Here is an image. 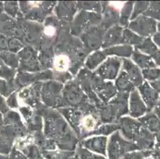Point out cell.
I'll use <instances>...</instances> for the list:
<instances>
[{
    "label": "cell",
    "mask_w": 160,
    "mask_h": 159,
    "mask_svg": "<svg viewBox=\"0 0 160 159\" xmlns=\"http://www.w3.org/2000/svg\"><path fill=\"white\" fill-rule=\"evenodd\" d=\"M100 107L91 103H84L76 107H65L59 112L69 122L80 139L95 135V132L102 125Z\"/></svg>",
    "instance_id": "cell-1"
},
{
    "label": "cell",
    "mask_w": 160,
    "mask_h": 159,
    "mask_svg": "<svg viewBox=\"0 0 160 159\" xmlns=\"http://www.w3.org/2000/svg\"><path fill=\"white\" fill-rule=\"evenodd\" d=\"M38 115L44 117V133L46 138L53 140L61 151L74 152L77 149V137L73 135L69 123L55 111L39 107Z\"/></svg>",
    "instance_id": "cell-2"
},
{
    "label": "cell",
    "mask_w": 160,
    "mask_h": 159,
    "mask_svg": "<svg viewBox=\"0 0 160 159\" xmlns=\"http://www.w3.org/2000/svg\"><path fill=\"white\" fill-rule=\"evenodd\" d=\"M138 151L135 142L123 138L119 131L108 139L107 157L108 159H121L125 154Z\"/></svg>",
    "instance_id": "cell-3"
},
{
    "label": "cell",
    "mask_w": 160,
    "mask_h": 159,
    "mask_svg": "<svg viewBox=\"0 0 160 159\" xmlns=\"http://www.w3.org/2000/svg\"><path fill=\"white\" fill-rule=\"evenodd\" d=\"M19 9L25 17L30 20L42 21L50 14L55 2H20Z\"/></svg>",
    "instance_id": "cell-4"
},
{
    "label": "cell",
    "mask_w": 160,
    "mask_h": 159,
    "mask_svg": "<svg viewBox=\"0 0 160 159\" xmlns=\"http://www.w3.org/2000/svg\"><path fill=\"white\" fill-rule=\"evenodd\" d=\"M88 98L78 81H69L62 89L61 106L78 107L82 103H86Z\"/></svg>",
    "instance_id": "cell-5"
},
{
    "label": "cell",
    "mask_w": 160,
    "mask_h": 159,
    "mask_svg": "<svg viewBox=\"0 0 160 159\" xmlns=\"http://www.w3.org/2000/svg\"><path fill=\"white\" fill-rule=\"evenodd\" d=\"M102 17L96 13H89L81 11L76 16L75 20L72 25V33L73 35L82 34L84 32L97 26L101 22Z\"/></svg>",
    "instance_id": "cell-6"
},
{
    "label": "cell",
    "mask_w": 160,
    "mask_h": 159,
    "mask_svg": "<svg viewBox=\"0 0 160 159\" xmlns=\"http://www.w3.org/2000/svg\"><path fill=\"white\" fill-rule=\"evenodd\" d=\"M63 87L55 81H49L42 86L41 98L49 107H59L62 103V94Z\"/></svg>",
    "instance_id": "cell-7"
},
{
    "label": "cell",
    "mask_w": 160,
    "mask_h": 159,
    "mask_svg": "<svg viewBox=\"0 0 160 159\" xmlns=\"http://www.w3.org/2000/svg\"><path fill=\"white\" fill-rule=\"evenodd\" d=\"M90 84L94 93L97 95L98 99L104 102H108L116 94V87L112 82L105 81L97 77L95 73L90 74Z\"/></svg>",
    "instance_id": "cell-8"
},
{
    "label": "cell",
    "mask_w": 160,
    "mask_h": 159,
    "mask_svg": "<svg viewBox=\"0 0 160 159\" xmlns=\"http://www.w3.org/2000/svg\"><path fill=\"white\" fill-rule=\"evenodd\" d=\"M13 147L22 153L28 159H38L42 157L41 150L36 144L35 138L33 135L18 137L14 140Z\"/></svg>",
    "instance_id": "cell-9"
},
{
    "label": "cell",
    "mask_w": 160,
    "mask_h": 159,
    "mask_svg": "<svg viewBox=\"0 0 160 159\" xmlns=\"http://www.w3.org/2000/svg\"><path fill=\"white\" fill-rule=\"evenodd\" d=\"M20 69L23 71H38L41 68L38 57L33 47H24L18 55Z\"/></svg>",
    "instance_id": "cell-10"
},
{
    "label": "cell",
    "mask_w": 160,
    "mask_h": 159,
    "mask_svg": "<svg viewBox=\"0 0 160 159\" xmlns=\"http://www.w3.org/2000/svg\"><path fill=\"white\" fill-rule=\"evenodd\" d=\"M157 24L155 20L144 15H140L132 20L129 25V28L132 31L137 33L139 36L150 37L156 32Z\"/></svg>",
    "instance_id": "cell-11"
},
{
    "label": "cell",
    "mask_w": 160,
    "mask_h": 159,
    "mask_svg": "<svg viewBox=\"0 0 160 159\" xmlns=\"http://www.w3.org/2000/svg\"><path fill=\"white\" fill-rule=\"evenodd\" d=\"M105 30L106 29H104L102 26L100 27L93 26L81 34V39L88 52L102 46Z\"/></svg>",
    "instance_id": "cell-12"
},
{
    "label": "cell",
    "mask_w": 160,
    "mask_h": 159,
    "mask_svg": "<svg viewBox=\"0 0 160 159\" xmlns=\"http://www.w3.org/2000/svg\"><path fill=\"white\" fill-rule=\"evenodd\" d=\"M120 66L121 60L116 57H111L104 61L94 73L103 80H114L117 77Z\"/></svg>",
    "instance_id": "cell-13"
},
{
    "label": "cell",
    "mask_w": 160,
    "mask_h": 159,
    "mask_svg": "<svg viewBox=\"0 0 160 159\" xmlns=\"http://www.w3.org/2000/svg\"><path fill=\"white\" fill-rule=\"evenodd\" d=\"M107 145L108 138L101 135L85 138L80 144L81 147L86 149L87 151L104 157H107Z\"/></svg>",
    "instance_id": "cell-14"
},
{
    "label": "cell",
    "mask_w": 160,
    "mask_h": 159,
    "mask_svg": "<svg viewBox=\"0 0 160 159\" xmlns=\"http://www.w3.org/2000/svg\"><path fill=\"white\" fill-rule=\"evenodd\" d=\"M119 127L121 131L122 136L134 142V140L139 133L142 126L139 121L136 120L133 118L123 117L120 119Z\"/></svg>",
    "instance_id": "cell-15"
},
{
    "label": "cell",
    "mask_w": 160,
    "mask_h": 159,
    "mask_svg": "<svg viewBox=\"0 0 160 159\" xmlns=\"http://www.w3.org/2000/svg\"><path fill=\"white\" fill-rule=\"evenodd\" d=\"M148 109L142 101L140 95L137 90H133L130 95L129 101V114L132 118L142 117Z\"/></svg>",
    "instance_id": "cell-16"
},
{
    "label": "cell",
    "mask_w": 160,
    "mask_h": 159,
    "mask_svg": "<svg viewBox=\"0 0 160 159\" xmlns=\"http://www.w3.org/2000/svg\"><path fill=\"white\" fill-rule=\"evenodd\" d=\"M139 93L142 101L144 102L145 105L148 107V112L153 109L159 99V94L148 82L142 83L139 86Z\"/></svg>",
    "instance_id": "cell-17"
},
{
    "label": "cell",
    "mask_w": 160,
    "mask_h": 159,
    "mask_svg": "<svg viewBox=\"0 0 160 159\" xmlns=\"http://www.w3.org/2000/svg\"><path fill=\"white\" fill-rule=\"evenodd\" d=\"M134 142L137 147L138 151H149L155 147V136L143 127H142Z\"/></svg>",
    "instance_id": "cell-18"
},
{
    "label": "cell",
    "mask_w": 160,
    "mask_h": 159,
    "mask_svg": "<svg viewBox=\"0 0 160 159\" xmlns=\"http://www.w3.org/2000/svg\"><path fill=\"white\" fill-rule=\"evenodd\" d=\"M123 70L126 72L130 81L134 86L139 87L142 84V76L139 67L136 65L132 61L128 59L123 60Z\"/></svg>",
    "instance_id": "cell-19"
},
{
    "label": "cell",
    "mask_w": 160,
    "mask_h": 159,
    "mask_svg": "<svg viewBox=\"0 0 160 159\" xmlns=\"http://www.w3.org/2000/svg\"><path fill=\"white\" fill-rule=\"evenodd\" d=\"M136 49L149 54L152 60L155 61V63L160 66V49L150 37L142 41L140 45L136 46Z\"/></svg>",
    "instance_id": "cell-20"
},
{
    "label": "cell",
    "mask_w": 160,
    "mask_h": 159,
    "mask_svg": "<svg viewBox=\"0 0 160 159\" xmlns=\"http://www.w3.org/2000/svg\"><path fill=\"white\" fill-rule=\"evenodd\" d=\"M77 8H78V6L76 5L75 2H59L56 10H55L57 17L60 19L65 20V21H70L73 14H75Z\"/></svg>",
    "instance_id": "cell-21"
},
{
    "label": "cell",
    "mask_w": 160,
    "mask_h": 159,
    "mask_svg": "<svg viewBox=\"0 0 160 159\" xmlns=\"http://www.w3.org/2000/svg\"><path fill=\"white\" fill-rule=\"evenodd\" d=\"M139 121L142 126L155 135L160 129V119L155 116L154 112H149L146 116L139 118Z\"/></svg>",
    "instance_id": "cell-22"
},
{
    "label": "cell",
    "mask_w": 160,
    "mask_h": 159,
    "mask_svg": "<svg viewBox=\"0 0 160 159\" xmlns=\"http://www.w3.org/2000/svg\"><path fill=\"white\" fill-rule=\"evenodd\" d=\"M122 42V28L120 26H115L109 29L103 40L102 47L107 48L112 45Z\"/></svg>",
    "instance_id": "cell-23"
},
{
    "label": "cell",
    "mask_w": 160,
    "mask_h": 159,
    "mask_svg": "<svg viewBox=\"0 0 160 159\" xmlns=\"http://www.w3.org/2000/svg\"><path fill=\"white\" fill-rule=\"evenodd\" d=\"M121 159H160V148L149 151H135L125 154Z\"/></svg>",
    "instance_id": "cell-24"
},
{
    "label": "cell",
    "mask_w": 160,
    "mask_h": 159,
    "mask_svg": "<svg viewBox=\"0 0 160 159\" xmlns=\"http://www.w3.org/2000/svg\"><path fill=\"white\" fill-rule=\"evenodd\" d=\"M132 59L134 62H136L139 68L147 69V68H156V65L153 61L152 58L147 54H143L142 52L136 49L132 52Z\"/></svg>",
    "instance_id": "cell-25"
},
{
    "label": "cell",
    "mask_w": 160,
    "mask_h": 159,
    "mask_svg": "<svg viewBox=\"0 0 160 159\" xmlns=\"http://www.w3.org/2000/svg\"><path fill=\"white\" fill-rule=\"evenodd\" d=\"M116 89L120 91V92L128 93L129 92H132L135 90V86L130 81L128 76L125 71L122 70L120 75L117 77L115 84Z\"/></svg>",
    "instance_id": "cell-26"
},
{
    "label": "cell",
    "mask_w": 160,
    "mask_h": 159,
    "mask_svg": "<svg viewBox=\"0 0 160 159\" xmlns=\"http://www.w3.org/2000/svg\"><path fill=\"white\" fill-rule=\"evenodd\" d=\"M104 52L106 56H111V55H117L122 57H130L132 54L133 49L130 46H115V47L106 48L104 49Z\"/></svg>",
    "instance_id": "cell-27"
},
{
    "label": "cell",
    "mask_w": 160,
    "mask_h": 159,
    "mask_svg": "<svg viewBox=\"0 0 160 159\" xmlns=\"http://www.w3.org/2000/svg\"><path fill=\"white\" fill-rule=\"evenodd\" d=\"M106 55L104 52V51H97V52L92 53L89 55L85 63V66L88 68V69H94L98 65H101L104 62V60L106 58Z\"/></svg>",
    "instance_id": "cell-28"
},
{
    "label": "cell",
    "mask_w": 160,
    "mask_h": 159,
    "mask_svg": "<svg viewBox=\"0 0 160 159\" xmlns=\"http://www.w3.org/2000/svg\"><path fill=\"white\" fill-rule=\"evenodd\" d=\"M75 152L64 151L61 150L55 151H42V156L45 159H69L75 154Z\"/></svg>",
    "instance_id": "cell-29"
},
{
    "label": "cell",
    "mask_w": 160,
    "mask_h": 159,
    "mask_svg": "<svg viewBox=\"0 0 160 159\" xmlns=\"http://www.w3.org/2000/svg\"><path fill=\"white\" fill-rule=\"evenodd\" d=\"M0 59L3 61L5 65L13 69L19 66V61H18V56H16L14 52H9V51L0 52Z\"/></svg>",
    "instance_id": "cell-30"
},
{
    "label": "cell",
    "mask_w": 160,
    "mask_h": 159,
    "mask_svg": "<svg viewBox=\"0 0 160 159\" xmlns=\"http://www.w3.org/2000/svg\"><path fill=\"white\" fill-rule=\"evenodd\" d=\"M142 41L143 39L142 37L134 33L132 30H128V29L123 30V33H122V42L123 43L133 44V45L139 46L142 43Z\"/></svg>",
    "instance_id": "cell-31"
},
{
    "label": "cell",
    "mask_w": 160,
    "mask_h": 159,
    "mask_svg": "<svg viewBox=\"0 0 160 159\" xmlns=\"http://www.w3.org/2000/svg\"><path fill=\"white\" fill-rule=\"evenodd\" d=\"M143 15L154 20H160V2H149L148 9Z\"/></svg>",
    "instance_id": "cell-32"
},
{
    "label": "cell",
    "mask_w": 160,
    "mask_h": 159,
    "mask_svg": "<svg viewBox=\"0 0 160 159\" xmlns=\"http://www.w3.org/2000/svg\"><path fill=\"white\" fill-rule=\"evenodd\" d=\"M16 88L14 81H6L4 79L0 78V95L4 97L11 96Z\"/></svg>",
    "instance_id": "cell-33"
},
{
    "label": "cell",
    "mask_w": 160,
    "mask_h": 159,
    "mask_svg": "<svg viewBox=\"0 0 160 159\" xmlns=\"http://www.w3.org/2000/svg\"><path fill=\"white\" fill-rule=\"evenodd\" d=\"M15 74V70L7 66L4 64L3 61L0 59V78L4 79L8 81H14Z\"/></svg>",
    "instance_id": "cell-34"
},
{
    "label": "cell",
    "mask_w": 160,
    "mask_h": 159,
    "mask_svg": "<svg viewBox=\"0 0 160 159\" xmlns=\"http://www.w3.org/2000/svg\"><path fill=\"white\" fill-rule=\"evenodd\" d=\"M3 122L5 125H21L22 124L19 114L14 111H8L4 114Z\"/></svg>",
    "instance_id": "cell-35"
},
{
    "label": "cell",
    "mask_w": 160,
    "mask_h": 159,
    "mask_svg": "<svg viewBox=\"0 0 160 159\" xmlns=\"http://www.w3.org/2000/svg\"><path fill=\"white\" fill-rule=\"evenodd\" d=\"M76 150H77L76 154H78L80 159H108L104 156L90 152V151H87L86 149L81 147L80 145L77 147Z\"/></svg>",
    "instance_id": "cell-36"
},
{
    "label": "cell",
    "mask_w": 160,
    "mask_h": 159,
    "mask_svg": "<svg viewBox=\"0 0 160 159\" xmlns=\"http://www.w3.org/2000/svg\"><path fill=\"white\" fill-rule=\"evenodd\" d=\"M134 3L132 2H125L123 9L120 11V23L121 26H126L128 24V21L132 14V11L133 10Z\"/></svg>",
    "instance_id": "cell-37"
},
{
    "label": "cell",
    "mask_w": 160,
    "mask_h": 159,
    "mask_svg": "<svg viewBox=\"0 0 160 159\" xmlns=\"http://www.w3.org/2000/svg\"><path fill=\"white\" fill-rule=\"evenodd\" d=\"M142 78L153 82L160 77V68H151L143 69L142 72Z\"/></svg>",
    "instance_id": "cell-38"
},
{
    "label": "cell",
    "mask_w": 160,
    "mask_h": 159,
    "mask_svg": "<svg viewBox=\"0 0 160 159\" xmlns=\"http://www.w3.org/2000/svg\"><path fill=\"white\" fill-rule=\"evenodd\" d=\"M3 10L9 17H15L19 12V6L16 2H6L3 4Z\"/></svg>",
    "instance_id": "cell-39"
},
{
    "label": "cell",
    "mask_w": 160,
    "mask_h": 159,
    "mask_svg": "<svg viewBox=\"0 0 160 159\" xmlns=\"http://www.w3.org/2000/svg\"><path fill=\"white\" fill-rule=\"evenodd\" d=\"M23 43L22 41L15 37H8L7 41V51L11 52H16L22 48Z\"/></svg>",
    "instance_id": "cell-40"
},
{
    "label": "cell",
    "mask_w": 160,
    "mask_h": 159,
    "mask_svg": "<svg viewBox=\"0 0 160 159\" xmlns=\"http://www.w3.org/2000/svg\"><path fill=\"white\" fill-rule=\"evenodd\" d=\"M148 5H149V2H137L135 4V7H134V11L132 13V19L134 20L135 18H136L137 17H139V15L142 13L144 14L145 11H147L148 9Z\"/></svg>",
    "instance_id": "cell-41"
},
{
    "label": "cell",
    "mask_w": 160,
    "mask_h": 159,
    "mask_svg": "<svg viewBox=\"0 0 160 159\" xmlns=\"http://www.w3.org/2000/svg\"><path fill=\"white\" fill-rule=\"evenodd\" d=\"M14 144L6 139L0 135V154L8 155L10 154Z\"/></svg>",
    "instance_id": "cell-42"
},
{
    "label": "cell",
    "mask_w": 160,
    "mask_h": 159,
    "mask_svg": "<svg viewBox=\"0 0 160 159\" xmlns=\"http://www.w3.org/2000/svg\"><path fill=\"white\" fill-rule=\"evenodd\" d=\"M78 7L85 11H97L101 10V4L99 2H78Z\"/></svg>",
    "instance_id": "cell-43"
},
{
    "label": "cell",
    "mask_w": 160,
    "mask_h": 159,
    "mask_svg": "<svg viewBox=\"0 0 160 159\" xmlns=\"http://www.w3.org/2000/svg\"><path fill=\"white\" fill-rule=\"evenodd\" d=\"M7 104V107H11V108H17L18 107L19 104H18V97H17V92H14L8 96L7 100H6Z\"/></svg>",
    "instance_id": "cell-44"
},
{
    "label": "cell",
    "mask_w": 160,
    "mask_h": 159,
    "mask_svg": "<svg viewBox=\"0 0 160 159\" xmlns=\"http://www.w3.org/2000/svg\"><path fill=\"white\" fill-rule=\"evenodd\" d=\"M9 159H28L24 154L19 151H18L17 149L14 148V147L11 149V151L10 153Z\"/></svg>",
    "instance_id": "cell-45"
},
{
    "label": "cell",
    "mask_w": 160,
    "mask_h": 159,
    "mask_svg": "<svg viewBox=\"0 0 160 159\" xmlns=\"http://www.w3.org/2000/svg\"><path fill=\"white\" fill-rule=\"evenodd\" d=\"M7 41L8 37L7 36L0 34V52L7 51Z\"/></svg>",
    "instance_id": "cell-46"
},
{
    "label": "cell",
    "mask_w": 160,
    "mask_h": 159,
    "mask_svg": "<svg viewBox=\"0 0 160 159\" xmlns=\"http://www.w3.org/2000/svg\"><path fill=\"white\" fill-rule=\"evenodd\" d=\"M8 107H7V102H6L5 99L3 98V96L0 95V113L5 114L8 112Z\"/></svg>",
    "instance_id": "cell-47"
},
{
    "label": "cell",
    "mask_w": 160,
    "mask_h": 159,
    "mask_svg": "<svg viewBox=\"0 0 160 159\" xmlns=\"http://www.w3.org/2000/svg\"><path fill=\"white\" fill-rule=\"evenodd\" d=\"M150 85L153 87L154 89H155V91L159 94L160 93V77L158 79V80H156V81L151 82V84H150Z\"/></svg>",
    "instance_id": "cell-48"
},
{
    "label": "cell",
    "mask_w": 160,
    "mask_h": 159,
    "mask_svg": "<svg viewBox=\"0 0 160 159\" xmlns=\"http://www.w3.org/2000/svg\"><path fill=\"white\" fill-rule=\"evenodd\" d=\"M154 113L155 114V116L160 119V97L158 99V102H157L156 105L155 106V110H154Z\"/></svg>",
    "instance_id": "cell-49"
},
{
    "label": "cell",
    "mask_w": 160,
    "mask_h": 159,
    "mask_svg": "<svg viewBox=\"0 0 160 159\" xmlns=\"http://www.w3.org/2000/svg\"><path fill=\"white\" fill-rule=\"evenodd\" d=\"M155 138V148H160V129L158 130V132L154 135Z\"/></svg>",
    "instance_id": "cell-50"
},
{
    "label": "cell",
    "mask_w": 160,
    "mask_h": 159,
    "mask_svg": "<svg viewBox=\"0 0 160 159\" xmlns=\"http://www.w3.org/2000/svg\"><path fill=\"white\" fill-rule=\"evenodd\" d=\"M153 40H154V42H155V44H156L157 46H159L160 47V32L159 33H155V34L154 35Z\"/></svg>",
    "instance_id": "cell-51"
},
{
    "label": "cell",
    "mask_w": 160,
    "mask_h": 159,
    "mask_svg": "<svg viewBox=\"0 0 160 159\" xmlns=\"http://www.w3.org/2000/svg\"><path fill=\"white\" fill-rule=\"evenodd\" d=\"M4 122H3V117L2 116V113H0V130L2 129V127H3Z\"/></svg>",
    "instance_id": "cell-52"
},
{
    "label": "cell",
    "mask_w": 160,
    "mask_h": 159,
    "mask_svg": "<svg viewBox=\"0 0 160 159\" xmlns=\"http://www.w3.org/2000/svg\"><path fill=\"white\" fill-rule=\"evenodd\" d=\"M0 159H9V155L0 154Z\"/></svg>",
    "instance_id": "cell-53"
},
{
    "label": "cell",
    "mask_w": 160,
    "mask_h": 159,
    "mask_svg": "<svg viewBox=\"0 0 160 159\" xmlns=\"http://www.w3.org/2000/svg\"><path fill=\"white\" fill-rule=\"evenodd\" d=\"M2 11H3V4L2 2H0V15L2 14Z\"/></svg>",
    "instance_id": "cell-54"
},
{
    "label": "cell",
    "mask_w": 160,
    "mask_h": 159,
    "mask_svg": "<svg viewBox=\"0 0 160 159\" xmlns=\"http://www.w3.org/2000/svg\"><path fill=\"white\" fill-rule=\"evenodd\" d=\"M69 159H80V158H79V157H78V154H75L73 156H72V157H69Z\"/></svg>",
    "instance_id": "cell-55"
},
{
    "label": "cell",
    "mask_w": 160,
    "mask_h": 159,
    "mask_svg": "<svg viewBox=\"0 0 160 159\" xmlns=\"http://www.w3.org/2000/svg\"><path fill=\"white\" fill-rule=\"evenodd\" d=\"M158 30L160 31V22L158 23Z\"/></svg>",
    "instance_id": "cell-56"
}]
</instances>
